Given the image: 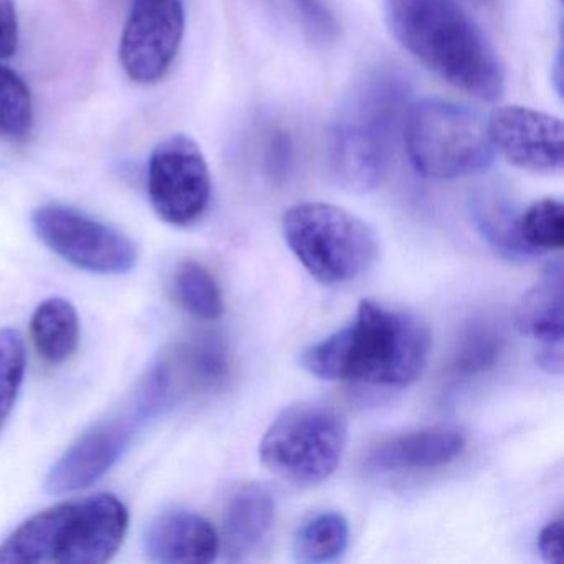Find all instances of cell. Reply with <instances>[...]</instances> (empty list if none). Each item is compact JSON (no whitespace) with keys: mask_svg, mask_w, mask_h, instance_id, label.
Here are the masks:
<instances>
[{"mask_svg":"<svg viewBox=\"0 0 564 564\" xmlns=\"http://www.w3.org/2000/svg\"><path fill=\"white\" fill-rule=\"evenodd\" d=\"M431 348V329L421 316L362 300L355 318L306 348L300 365L325 381L405 388L425 371Z\"/></svg>","mask_w":564,"mask_h":564,"instance_id":"6da1fadb","label":"cell"},{"mask_svg":"<svg viewBox=\"0 0 564 564\" xmlns=\"http://www.w3.org/2000/svg\"><path fill=\"white\" fill-rule=\"evenodd\" d=\"M386 18L399 45L452 87L484 101L503 95L500 57L460 0H386Z\"/></svg>","mask_w":564,"mask_h":564,"instance_id":"7a4b0ae2","label":"cell"},{"mask_svg":"<svg viewBox=\"0 0 564 564\" xmlns=\"http://www.w3.org/2000/svg\"><path fill=\"white\" fill-rule=\"evenodd\" d=\"M409 84L391 65L358 78L343 97L328 131V167L349 193L376 189L388 174L409 108Z\"/></svg>","mask_w":564,"mask_h":564,"instance_id":"3957f363","label":"cell"},{"mask_svg":"<svg viewBox=\"0 0 564 564\" xmlns=\"http://www.w3.org/2000/svg\"><path fill=\"white\" fill-rule=\"evenodd\" d=\"M130 514L113 494L55 505L22 523L0 544V564H101L127 536Z\"/></svg>","mask_w":564,"mask_h":564,"instance_id":"277c9868","label":"cell"},{"mask_svg":"<svg viewBox=\"0 0 564 564\" xmlns=\"http://www.w3.org/2000/svg\"><path fill=\"white\" fill-rule=\"evenodd\" d=\"M402 137L412 167L429 180L480 173L495 156L487 120L465 105L442 98L409 105Z\"/></svg>","mask_w":564,"mask_h":564,"instance_id":"5b68a950","label":"cell"},{"mask_svg":"<svg viewBox=\"0 0 564 564\" xmlns=\"http://www.w3.org/2000/svg\"><path fill=\"white\" fill-rule=\"evenodd\" d=\"M282 232L293 256L323 285H343L368 272L379 242L366 220L343 207L302 203L283 214Z\"/></svg>","mask_w":564,"mask_h":564,"instance_id":"8992f818","label":"cell"},{"mask_svg":"<svg viewBox=\"0 0 564 564\" xmlns=\"http://www.w3.org/2000/svg\"><path fill=\"white\" fill-rule=\"evenodd\" d=\"M348 421L335 405L302 401L283 409L260 442V460L275 477L312 487L332 477L345 454Z\"/></svg>","mask_w":564,"mask_h":564,"instance_id":"52a82bcc","label":"cell"},{"mask_svg":"<svg viewBox=\"0 0 564 564\" xmlns=\"http://www.w3.org/2000/svg\"><path fill=\"white\" fill-rule=\"evenodd\" d=\"M164 399L163 391L150 375L131 408L91 425L55 462L45 478V490L52 495L72 494L100 480L130 447L138 427L166 408Z\"/></svg>","mask_w":564,"mask_h":564,"instance_id":"ba28073f","label":"cell"},{"mask_svg":"<svg viewBox=\"0 0 564 564\" xmlns=\"http://www.w3.org/2000/svg\"><path fill=\"white\" fill-rule=\"evenodd\" d=\"M32 226L52 252L78 269L120 275L137 265V246L124 234L77 207L44 204L32 214Z\"/></svg>","mask_w":564,"mask_h":564,"instance_id":"9c48e42d","label":"cell"},{"mask_svg":"<svg viewBox=\"0 0 564 564\" xmlns=\"http://www.w3.org/2000/svg\"><path fill=\"white\" fill-rule=\"evenodd\" d=\"M148 194L154 213L171 226H193L206 214L213 180L193 138L173 134L154 148L148 164Z\"/></svg>","mask_w":564,"mask_h":564,"instance_id":"30bf717a","label":"cell"},{"mask_svg":"<svg viewBox=\"0 0 564 564\" xmlns=\"http://www.w3.org/2000/svg\"><path fill=\"white\" fill-rule=\"evenodd\" d=\"M186 29L183 0H133L120 41V62L140 85L163 80L176 61Z\"/></svg>","mask_w":564,"mask_h":564,"instance_id":"8fae6325","label":"cell"},{"mask_svg":"<svg viewBox=\"0 0 564 564\" xmlns=\"http://www.w3.org/2000/svg\"><path fill=\"white\" fill-rule=\"evenodd\" d=\"M491 147L511 166L534 174L563 170V121L533 108L498 107L487 120Z\"/></svg>","mask_w":564,"mask_h":564,"instance_id":"7c38bea8","label":"cell"},{"mask_svg":"<svg viewBox=\"0 0 564 564\" xmlns=\"http://www.w3.org/2000/svg\"><path fill=\"white\" fill-rule=\"evenodd\" d=\"M144 553L164 564H209L220 551L216 528L194 511L170 510L148 524Z\"/></svg>","mask_w":564,"mask_h":564,"instance_id":"4fadbf2b","label":"cell"},{"mask_svg":"<svg viewBox=\"0 0 564 564\" xmlns=\"http://www.w3.org/2000/svg\"><path fill=\"white\" fill-rule=\"evenodd\" d=\"M464 448L460 431L438 425L381 442L369 452L366 464L376 471L427 470L451 464Z\"/></svg>","mask_w":564,"mask_h":564,"instance_id":"5bb4252c","label":"cell"},{"mask_svg":"<svg viewBox=\"0 0 564 564\" xmlns=\"http://www.w3.org/2000/svg\"><path fill=\"white\" fill-rule=\"evenodd\" d=\"M273 521L275 500L269 488L260 484L237 485L224 501L220 544L232 560L242 557L269 534Z\"/></svg>","mask_w":564,"mask_h":564,"instance_id":"9a60e30c","label":"cell"},{"mask_svg":"<svg viewBox=\"0 0 564 564\" xmlns=\"http://www.w3.org/2000/svg\"><path fill=\"white\" fill-rule=\"evenodd\" d=\"M514 325L521 335L540 345L563 343L564 269L561 260L547 265L540 280L521 296L514 310Z\"/></svg>","mask_w":564,"mask_h":564,"instance_id":"2e32d148","label":"cell"},{"mask_svg":"<svg viewBox=\"0 0 564 564\" xmlns=\"http://www.w3.org/2000/svg\"><path fill=\"white\" fill-rule=\"evenodd\" d=\"M171 398L184 392H207L219 389L229 378V358L219 341L203 338L181 346L170 361L161 365Z\"/></svg>","mask_w":564,"mask_h":564,"instance_id":"e0dca14e","label":"cell"},{"mask_svg":"<svg viewBox=\"0 0 564 564\" xmlns=\"http://www.w3.org/2000/svg\"><path fill=\"white\" fill-rule=\"evenodd\" d=\"M31 336L39 355L48 365H64L80 345L77 308L62 296L45 300L32 316Z\"/></svg>","mask_w":564,"mask_h":564,"instance_id":"ac0fdd59","label":"cell"},{"mask_svg":"<svg viewBox=\"0 0 564 564\" xmlns=\"http://www.w3.org/2000/svg\"><path fill=\"white\" fill-rule=\"evenodd\" d=\"M348 544V520L338 511H319L296 530L293 556L300 563H332L345 554Z\"/></svg>","mask_w":564,"mask_h":564,"instance_id":"d6986e66","label":"cell"},{"mask_svg":"<svg viewBox=\"0 0 564 564\" xmlns=\"http://www.w3.org/2000/svg\"><path fill=\"white\" fill-rule=\"evenodd\" d=\"M475 224L485 239L508 257H533L518 236V216L513 204L500 191H484L471 204Z\"/></svg>","mask_w":564,"mask_h":564,"instance_id":"ffe728a7","label":"cell"},{"mask_svg":"<svg viewBox=\"0 0 564 564\" xmlns=\"http://www.w3.org/2000/svg\"><path fill=\"white\" fill-rule=\"evenodd\" d=\"M174 296L186 312L203 322L223 316L224 300L216 276L196 260H184L174 270Z\"/></svg>","mask_w":564,"mask_h":564,"instance_id":"44dd1931","label":"cell"},{"mask_svg":"<svg viewBox=\"0 0 564 564\" xmlns=\"http://www.w3.org/2000/svg\"><path fill=\"white\" fill-rule=\"evenodd\" d=\"M518 236L531 256L561 250L564 246V209L554 197L534 200L518 216Z\"/></svg>","mask_w":564,"mask_h":564,"instance_id":"7402d4cb","label":"cell"},{"mask_svg":"<svg viewBox=\"0 0 564 564\" xmlns=\"http://www.w3.org/2000/svg\"><path fill=\"white\" fill-rule=\"evenodd\" d=\"M34 127V101L28 84L12 68L0 65V137L21 143Z\"/></svg>","mask_w":564,"mask_h":564,"instance_id":"603a6c76","label":"cell"},{"mask_svg":"<svg viewBox=\"0 0 564 564\" xmlns=\"http://www.w3.org/2000/svg\"><path fill=\"white\" fill-rule=\"evenodd\" d=\"M24 339L14 328L0 329V429L12 414L25 376Z\"/></svg>","mask_w":564,"mask_h":564,"instance_id":"cb8c5ba5","label":"cell"},{"mask_svg":"<svg viewBox=\"0 0 564 564\" xmlns=\"http://www.w3.org/2000/svg\"><path fill=\"white\" fill-rule=\"evenodd\" d=\"M501 352V338L490 328L477 326L462 339L451 371L455 376H474L495 365Z\"/></svg>","mask_w":564,"mask_h":564,"instance_id":"d4e9b609","label":"cell"},{"mask_svg":"<svg viewBox=\"0 0 564 564\" xmlns=\"http://www.w3.org/2000/svg\"><path fill=\"white\" fill-rule=\"evenodd\" d=\"M285 4L293 9L305 31H308L313 37L328 41L338 32L336 19L322 0H285Z\"/></svg>","mask_w":564,"mask_h":564,"instance_id":"484cf974","label":"cell"},{"mask_svg":"<svg viewBox=\"0 0 564 564\" xmlns=\"http://www.w3.org/2000/svg\"><path fill=\"white\" fill-rule=\"evenodd\" d=\"M19 47V18L14 0H0V58H9Z\"/></svg>","mask_w":564,"mask_h":564,"instance_id":"4316f807","label":"cell"},{"mask_svg":"<svg viewBox=\"0 0 564 564\" xmlns=\"http://www.w3.org/2000/svg\"><path fill=\"white\" fill-rule=\"evenodd\" d=\"M538 551L543 561L561 564L563 561V520L550 521L538 534Z\"/></svg>","mask_w":564,"mask_h":564,"instance_id":"83f0119b","label":"cell"},{"mask_svg":"<svg viewBox=\"0 0 564 564\" xmlns=\"http://www.w3.org/2000/svg\"><path fill=\"white\" fill-rule=\"evenodd\" d=\"M536 362L544 371L551 372V375H561L563 372V343L540 345Z\"/></svg>","mask_w":564,"mask_h":564,"instance_id":"f1b7e54d","label":"cell"}]
</instances>
